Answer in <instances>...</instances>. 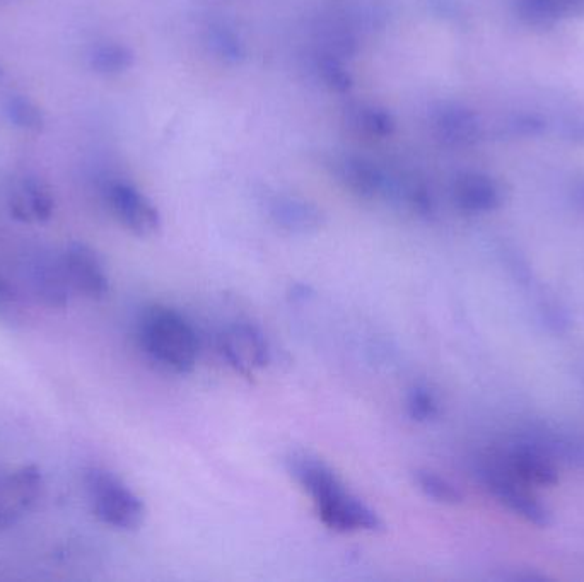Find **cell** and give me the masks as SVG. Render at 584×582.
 I'll list each match as a JSON object with an SVG mask.
<instances>
[{
	"mask_svg": "<svg viewBox=\"0 0 584 582\" xmlns=\"http://www.w3.org/2000/svg\"><path fill=\"white\" fill-rule=\"evenodd\" d=\"M561 18H583L584 0H557Z\"/></svg>",
	"mask_w": 584,
	"mask_h": 582,
	"instance_id": "cell-31",
	"label": "cell"
},
{
	"mask_svg": "<svg viewBox=\"0 0 584 582\" xmlns=\"http://www.w3.org/2000/svg\"><path fill=\"white\" fill-rule=\"evenodd\" d=\"M134 52L122 43H101L89 55V65L94 72L105 76L123 74L134 65Z\"/></svg>",
	"mask_w": 584,
	"mask_h": 582,
	"instance_id": "cell-19",
	"label": "cell"
},
{
	"mask_svg": "<svg viewBox=\"0 0 584 582\" xmlns=\"http://www.w3.org/2000/svg\"><path fill=\"white\" fill-rule=\"evenodd\" d=\"M270 217L289 233H313L325 222L322 210L315 204L291 195H279L269 205Z\"/></svg>",
	"mask_w": 584,
	"mask_h": 582,
	"instance_id": "cell-14",
	"label": "cell"
},
{
	"mask_svg": "<svg viewBox=\"0 0 584 582\" xmlns=\"http://www.w3.org/2000/svg\"><path fill=\"white\" fill-rule=\"evenodd\" d=\"M62 260L74 291L96 301L108 296L110 277L98 251L84 243H72Z\"/></svg>",
	"mask_w": 584,
	"mask_h": 582,
	"instance_id": "cell-7",
	"label": "cell"
},
{
	"mask_svg": "<svg viewBox=\"0 0 584 582\" xmlns=\"http://www.w3.org/2000/svg\"><path fill=\"white\" fill-rule=\"evenodd\" d=\"M316 67L322 81L333 91L347 93L352 88V76L345 69L344 60L322 53L316 62Z\"/></svg>",
	"mask_w": 584,
	"mask_h": 582,
	"instance_id": "cell-26",
	"label": "cell"
},
{
	"mask_svg": "<svg viewBox=\"0 0 584 582\" xmlns=\"http://www.w3.org/2000/svg\"><path fill=\"white\" fill-rule=\"evenodd\" d=\"M4 115L14 127L28 132H40L45 127V117L40 108L21 94L7 96L4 101Z\"/></svg>",
	"mask_w": 584,
	"mask_h": 582,
	"instance_id": "cell-21",
	"label": "cell"
},
{
	"mask_svg": "<svg viewBox=\"0 0 584 582\" xmlns=\"http://www.w3.org/2000/svg\"><path fill=\"white\" fill-rule=\"evenodd\" d=\"M564 137L573 144H584V113L567 118L564 122Z\"/></svg>",
	"mask_w": 584,
	"mask_h": 582,
	"instance_id": "cell-30",
	"label": "cell"
},
{
	"mask_svg": "<svg viewBox=\"0 0 584 582\" xmlns=\"http://www.w3.org/2000/svg\"><path fill=\"white\" fill-rule=\"evenodd\" d=\"M349 123L357 134L366 135L369 139H386L395 132V118L390 111L380 106H352Z\"/></svg>",
	"mask_w": 584,
	"mask_h": 582,
	"instance_id": "cell-17",
	"label": "cell"
},
{
	"mask_svg": "<svg viewBox=\"0 0 584 582\" xmlns=\"http://www.w3.org/2000/svg\"><path fill=\"white\" fill-rule=\"evenodd\" d=\"M26 275L35 296L45 306L62 309L69 304L72 286L62 258L52 257L48 253H38L26 265Z\"/></svg>",
	"mask_w": 584,
	"mask_h": 582,
	"instance_id": "cell-9",
	"label": "cell"
},
{
	"mask_svg": "<svg viewBox=\"0 0 584 582\" xmlns=\"http://www.w3.org/2000/svg\"><path fill=\"white\" fill-rule=\"evenodd\" d=\"M415 484L427 495L429 499L446 506H458L463 502L462 490L458 489L448 478L441 477L439 473L431 470H419L415 472Z\"/></svg>",
	"mask_w": 584,
	"mask_h": 582,
	"instance_id": "cell-23",
	"label": "cell"
},
{
	"mask_svg": "<svg viewBox=\"0 0 584 582\" xmlns=\"http://www.w3.org/2000/svg\"><path fill=\"white\" fill-rule=\"evenodd\" d=\"M45 490V480L33 465L0 472V530L12 528L35 509Z\"/></svg>",
	"mask_w": 584,
	"mask_h": 582,
	"instance_id": "cell-4",
	"label": "cell"
},
{
	"mask_svg": "<svg viewBox=\"0 0 584 582\" xmlns=\"http://www.w3.org/2000/svg\"><path fill=\"white\" fill-rule=\"evenodd\" d=\"M407 410L415 422H429L439 415L438 398L426 386H415L407 396Z\"/></svg>",
	"mask_w": 584,
	"mask_h": 582,
	"instance_id": "cell-27",
	"label": "cell"
},
{
	"mask_svg": "<svg viewBox=\"0 0 584 582\" xmlns=\"http://www.w3.org/2000/svg\"><path fill=\"white\" fill-rule=\"evenodd\" d=\"M106 202L110 205L113 216L130 233L147 238L158 233L161 217L151 200L129 183L115 181L106 188Z\"/></svg>",
	"mask_w": 584,
	"mask_h": 582,
	"instance_id": "cell-6",
	"label": "cell"
},
{
	"mask_svg": "<svg viewBox=\"0 0 584 582\" xmlns=\"http://www.w3.org/2000/svg\"><path fill=\"white\" fill-rule=\"evenodd\" d=\"M506 130L513 137H526V139L540 137L547 130V120L540 113H532V111L516 113L506 123Z\"/></svg>",
	"mask_w": 584,
	"mask_h": 582,
	"instance_id": "cell-28",
	"label": "cell"
},
{
	"mask_svg": "<svg viewBox=\"0 0 584 582\" xmlns=\"http://www.w3.org/2000/svg\"><path fill=\"white\" fill-rule=\"evenodd\" d=\"M482 478L485 487L497 501L508 507L511 513L525 519L526 523L535 524L538 528H549L552 524L549 509L526 490L525 484L511 477L499 463L485 466Z\"/></svg>",
	"mask_w": 584,
	"mask_h": 582,
	"instance_id": "cell-5",
	"label": "cell"
},
{
	"mask_svg": "<svg viewBox=\"0 0 584 582\" xmlns=\"http://www.w3.org/2000/svg\"><path fill=\"white\" fill-rule=\"evenodd\" d=\"M4 76V70H2V67H0V77Z\"/></svg>",
	"mask_w": 584,
	"mask_h": 582,
	"instance_id": "cell-33",
	"label": "cell"
},
{
	"mask_svg": "<svg viewBox=\"0 0 584 582\" xmlns=\"http://www.w3.org/2000/svg\"><path fill=\"white\" fill-rule=\"evenodd\" d=\"M455 204L470 214H485L499 209L504 193L501 185L491 176L482 173H465L453 187Z\"/></svg>",
	"mask_w": 584,
	"mask_h": 582,
	"instance_id": "cell-12",
	"label": "cell"
},
{
	"mask_svg": "<svg viewBox=\"0 0 584 582\" xmlns=\"http://www.w3.org/2000/svg\"><path fill=\"white\" fill-rule=\"evenodd\" d=\"M205 43L217 59L228 64H240L245 59V43L226 24H212L205 31Z\"/></svg>",
	"mask_w": 584,
	"mask_h": 582,
	"instance_id": "cell-20",
	"label": "cell"
},
{
	"mask_svg": "<svg viewBox=\"0 0 584 582\" xmlns=\"http://www.w3.org/2000/svg\"><path fill=\"white\" fill-rule=\"evenodd\" d=\"M516 12L526 26L535 30H549L561 19L557 0H518Z\"/></svg>",
	"mask_w": 584,
	"mask_h": 582,
	"instance_id": "cell-24",
	"label": "cell"
},
{
	"mask_svg": "<svg viewBox=\"0 0 584 582\" xmlns=\"http://www.w3.org/2000/svg\"><path fill=\"white\" fill-rule=\"evenodd\" d=\"M337 12L357 33H376L388 24V11L378 0L347 2Z\"/></svg>",
	"mask_w": 584,
	"mask_h": 582,
	"instance_id": "cell-18",
	"label": "cell"
},
{
	"mask_svg": "<svg viewBox=\"0 0 584 582\" xmlns=\"http://www.w3.org/2000/svg\"><path fill=\"white\" fill-rule=\"evenodd\" d=\"M538 448L544 449L552 460L561 458L567 465L576 466L584 470V439L578 436H564V434H552L538 439Z\"/></svg>",
	"mask_w": 584,
	"mask_h": 582,
	"instance_id": "cell-22",
	"label": "cell"
},
{
	"mask_svg": "<svg viewBox=\"0 0 584 582\" xmlns=\"http://www.w3.org/2000/svg\"><path fill=\"white\" fill-rule=\"evenodd\" d=\"M574 197H576V202H578L579 207L584 210V183H581V185L576 188Z\"/></svg>",
	"mask_w": 584,
	"mask_h": 582,
	"instance_id": "cell-32",
	"label": "cell"
},
{
	"mask_svg": "<svg viewBox=\"0 0 584 582\" xmlns=\"http://www.w3.org/2000/svg\"><path fill=\"white\" fill-rule=\"evenodd\" d=\"M322 53L332 55L340 60L354 59L359 52L357 31L347 23L339 12L327 14L320 19L316 30Z\"/></svg>",
	"mask_w": 584,
	"mask_h": 582,
	"instance_id": "cell-16",
	"label": "cell"
},
{
	"mask_svg": "<svg viewBox=\"0 0 584 582\" xmlns=\"http://www.w3.org/2000/svg\"><path fill=\"white\" fill-rule=\"evenodd\" d=\"M221 350L224 359L245 376L253 374L267 366L270 350L267 340L255 326L240 323L231 326L221 337Z\"/></svg>",
	"mask_w": 584,
	"mask_h": 582,
	"instance_id": "cell-8",
	"label": "cell"
},
{
	"mask_svg": "<svg viewBox=\"0 0 584 582\" xmlns=\"http://www.w3.org/2000/svg\"><path fill=\"white\" fill-rule=\"evenodd\" d=\"M289 472L298 480L315 504L322 523L337 533L378 531L383 528L380 516L349 492L332 468L310 454H294Z\"/></svg>",
	"mask_w": 584,
	"mask_h": 582,
	"instance_id": "cell-1",
	"label": "cell"
},
{
	"mask_svg": "<svg viewBox=\"0 0 584 582\" xmlns=\"http://www.w3.org/2000/svg\"><path fill=\"white\" fill-rule=\"evenodd\" d=\"M392 192L395 197L410 207V209L421 214L429 216L433 214L434 202L431 192L427 190L426 185L417 180H398L393 183Z\"/></svg>",
	"mask_w": 584,
	"mask_h": 582,
	"instance_id": "cell-25",
	"label": "cell"
},
{
	"mask_svg": "<svg viewBox=\"0 0 584 582\" xmlns=\"http://www.w3.org/2000/svg\"><path fill=\"white\" fill-rule=\"evenodd\" d=\"M84 482L94 516L101 523L120 531L141 528L146 518V506L122 478L103 468H91Z\"/></svg>",
	"mask_w": 584,
	"mask_h": 582,
	"instance_id": "cell-3",
	"label": "cell"
},
{
	"mask_svg": "<svg viewBox=\"0 0 584 582\" xmlns=\"http://www.w3.org/2000/svg\"><path fill=\"white\" fill-rule=\"evenodd\" d=\"M504 470L521 484L535 487H554L559 482V472L554 460L535 443L516 444L504 454Z\"/></svg>",
	"mask_w": 584,
	"mask_h": 582,
	"instance_id": "cell-10",
	"label": "cell"
},
{
	"mask_svg": "<svg viewBox=\"0 0 584 582\" xmlns=\"http://www.w3.org/2000/svg\"><path fill=\"white\" fill-rule=\"evenodd\" d=\"M19 316V301L11 284L0 277V320L16 321Z\"/></svg>",
	"mask_w": 584,
	"mask_h": 582,
	"instance_id": "cell-29",
	"label": "cell"
},
{
	"mask_svg": "<svg viewBox=\"0 0 584 582\" xmlns=\"http://www.w3.org/2000/svg\"><path fill=\"white\" fill-rule=\"evenodd\" d=\"M139 344L152 361L175 374L193 371L199 357V342L190 323L175 309L159 304L142 313Z\"/></svg>",
	"mask_w": 584,
	"mask_h": 582,
	"instance_id": "cell-2",
	"label": "cell"
},
{
	"mask_svg": "<svg viewBox=\"0 0 584 582\" xmlns=\"http://www.w3.org/2000/svg\"><path fill=\"white\" fill-rule=\"evenodd\" d=\"M333 173L340 183L356 197L371 200L385 192L386 180L380 169L368 159L357 156H339L333 159Z\"/></svg>",
	"mask_w": 584,
	"mask_h": 582,
	"instance_id": "cell-13",
	"label": "cell"
},
{
	"mask_svg": "<svg viewBox=\"0 0 584 582\" xmlns=\"http://www.w3.org/2000/svg\"><path fill=\"white\" fill-rule=\"evenodd\" d=\"M55 198L45 181L30 176L24 178L11 195L12 216L23 222H45L53 216Z\"/></svg>",
	"mask_w": 584,
	"mask_h": 582,
	"instance_id": "cell-15",
	"label": "cell"
},
{
	"mask_svg": "<svg viewBox=\"0 0 584 582\" xmlns=\"http://www.w3.org/2000/svg\"><path fill=\"white\" fill-rule=\"evenodd\" d=\"M434 134L451 147H470L482 135V125L475 111L460 103H443L433 113Z\"/></svg>",
	"mask_w": 584,
	"mask_h": 582,
	"instance_id": "cell-11",
	"label": "cell"
}]
</instances>
